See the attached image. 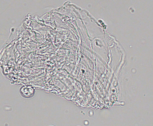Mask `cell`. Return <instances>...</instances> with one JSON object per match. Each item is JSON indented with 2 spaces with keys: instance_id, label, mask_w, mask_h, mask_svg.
<instances>
[{
  "instance_id": "cell-1",
  "label": "cell",
  "mask_w": 153,
  "mask_h": 126,
  "mask_svg": "<svg viewBox=\"0 0 153 126\" xmlns=\"http://www.w3.org/2000/svg\"><path fill=\"white\" fill-rule=\"evenodd\" d=\"M21 93L22 96L26 98L32 97L35 93V89L31 86H26L21 89Z\"/></svg>"
}]
</instances>
